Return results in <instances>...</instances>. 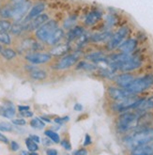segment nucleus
<instances>
[{
  "instance_id": "obj_1",
  "label": "nucleus",
  "mask_w": 153,
  "mask_h": 155,
  "mask_svg": "<svg viewBox=\"0 0 153 155\" xmlns=\"http://www.w3.org/2000/svg\"><path fill=\"white\" fill-rule=\"evenodd\" d=\"M153 142V128H144L132 134L127 135L124 138V144L130 149L137 148Z\"/></svg>"
},
{
  "instance_id": "obj_2",
  "label": "nucleus",
  "mask_w": 153,
  "mask_h": 155,
  "mask_svg": "<svg viewBox=\"0 0 153 155\" xmlns=\"http://www.w3.org/2000/svg\"><path fill=\"white\" fill-rule=\"evenodd\" d=\"M138 117L139 115L136 113L126 112L119 116L118 122H116V128L120 133H127L134 128H137L138 125Z\"/></svg>"
},
{
  "instance_id": "obj_3",
  "label": "nucleus",
  "mask_w": 153,
  "mask_h": 155,
  "mask_svg": "<svg viewBox=\"0 0 153 155\" xmlns=\"http://www.w3.org/2000/svg\"><path fill=\"white\" fill-rule=\"evenodd\" d=\"M152 86H153V75L147 74L142 77L134 78V80L132 82V84L126 89L132 94H137L148 89Z\"/></svg>"
},
{
  "instance_id": "obj_4",
  "label": "nucleus",
  "mask_w": 153,
  "mask_h": 155,
  "mask_svg": "<svg viewBox=\"0 0 153 155\" xmlns=\"http://www.w3.org/2000/svg\"><path fill=\"white\" fill-rule=\"evenodd\" d=\"M58 27V24L56 20H49L35 32L36 39L41 42H46L50 36Z\"/></svg>"
},
{
  "instance_id": "obj_5",
  "label": "nucleus",
  "mask_w": 153,
  "mask_h": 155,
  "mask_svg": "<svg viewBox=\"0 0 153 155\" xmlns=\"http://www.w3.org/2000/svg\"><path fill=\"white\" fill-rule=\"evenodd\" d=\"M31 8V3L28 1H25L20 5H12V11H11V19L14 22H22L24 17L28 15V12Z\"/></svg>"
},
{
  "instance_id": "obj_6",
  "label": "nucleus",
  "mask_w": 153,
  "mask_h": 155,
  "mask_svg": "<svg viewBox=\"0 0 153 155\" xmlns=\"http://www.w3.org/2000/svg\"><path fill=\"white\" fill-rule=\"evenodd\" d=\"M129 32L130 29L128 26H121L118 31L112 35V37L109 40V42H108V48L110 50L118 48L124 41L126 37L129 35Z\"/></svg>"
},
{
  "instance_id": "obj_7",
  "label": "nucleus",
  "mask_w": 153,
  "mask_h": 155,
  "mask_svg": "<svg viewBox=\"0 0 153 155\" xmlns=\"http://www.w3.org/2000/svg\"><path fill=\"white\" fill-rule=\"evenodd\" d=\"M81 57V54L79 52H75L73 54H67V56L63 57L57 64L55 65V69L57 70H66L70 68L71 66L75 65L78 62L79 58Z\"/></svg>"
},
{
  "instance_id": "obj_8",
  "label": "nucleus",
  "mask_w": 153,
  "mask_h": 155,
  "mask_svg": "<svg viewBox=\"0 0 153 155\" xmlns=\"http://www.w3.org/2000/svg\"><path fill=\"white\" fill-rule=\"evenodd\" d=\"M49 16L46 13H41L40 15H38L37 17H35L34 19H32L29 22H24L22 21L23 25H24V30H29V31H35L38 28L45 24L47 21H49Z\"/></svg>"
},
{
  "instance_id": "obj_9",
  "label": "nucleus",
  "mask_w": 153,
  "mask_h": 155,
  "mask_svg": "<svg viewBox=\"0 0 153 155\" xmlns=\"http://www.w3.org/2000/svg\"><path fill=\"white\" fill-rule=\"evenodd\" d=\"M108 95L111 99H113L114 101H123L125 99H128L132 96H133L134 94L131 93L130 91H128L126 88H119V87H111L108 88Z\"/></svg>"
},
{
  "instance_id": "obj_10",
  "label": "nucleus",
  "mask_w": 153,
  "mask_h": 155,
  "mask_svg": "<svg viewBox=\"0 0 153 155\" xmlns=\"http://www.w3.org/2000/svg\"><path fill=\"white\" fill-rule=\"evenodd\" d=\"M24 58L32 64H44L51 60L52 54L50 53H30L26 54Z\"/></svg>"
},
{
  "instance_id": "obj_11",
  "label": "nucleus",
  "mask_w": 153,
  "mask_h": 155,
  "mask_svg": "<svg viewBox=\"0 0 153 155\" xmlns=\"http://www.w3.org/2000/svg\"><path fill=\"white\" fill-rule=\"evenodd\" d=\"M142 65V60L138 57L132 56L128 60L122 62L119 65V70L121 71H131L140 68Z\"/></svg>"
},
{
  "instance_id": "obj_12",
  "label": "nucleus",
  "mask_w": 153,
  "mask_h": 155,
  "mask_svg": "<svg viewBox=\"0 0 153 155\" xmlns=\"http://www.w3.org/2000/svg\"><path fill=\"white\" fill-rule=\"evenodd\" d=\"M114 80H115V83L119 87L127 88L132 84V82L134 80V76L131 74H122L116 76Z\"/></svg>"
},
{
  "instance_id": "obj_13",
  "label": "nucleus",
  "mask_w": 153,
  "mask_h": 155,
  "mask_svg": "<svg viewBox=\"0 0 153 155\" xmlns=\"http://www.w3.org/2000/svg\"><path fill=\"white\" fill-rule=\"evenodd\" d=\"M44 10H45V5L43 3H38V4L34 5L33 7H31L30 11L28 12V15L24 17V19L23 21H24V22L31 21L35 17H37L38 15L41 14L44 12Z\"/></svg>"
},
{
  "instance_id": "obj_14",
  "label": "nucleus",
  "mask_w": 153,
  "mask_h": 155,
  "mask_svg": "<svg viewBox=\"0 0 153 155\" xmlns=\"http://www.w3.org/2000/svg\"><path fill=\"white\" fill-rule=\"evenodd\" d=\"M65 32H64V29L63 28H57L54 31V33L50 36V38L47 40L46 41V44L47 45H50V46H56L57 43H59L62 39L65 37Z\"/></svg>"
},
{
  "instance_id": "obj_15",
  "label": "nucleus",
  "mask_w": 153,
  "mask_h": 155,
  "mask_svg": "<svg viewBox=\"0 0 153 155\" xmlns=\"http://www.w3.org/2000/svg\"><path fill=\"white\" fill-rule=\"evenodd\" d=\"M137 46V41L134 39H129L124 41L118 47L120 53L124 54H131Z\"/></svg>"
},
{
  "instance_id": "obj_16",
  "label": "nucleus",
  "mask_w": 153,
  "mask_h": 155,
  "mask_svg": "<svg viewBox=\"0 0 153 155\" xmlns=\"http://www.w3.org/2000/svg\"><path fill=\"white\" fill-rule=\"evenodd\" d=\"M85 33V29L83 26L81 25H75L73 28L69 29V32L66 35V39L68 41V42L73 41L75 40H77L81 35H83Z\"/></svg>"
},
{
  "instance_id": "obj_17",
  "label": "nucleus",
  "mask_w": 153,
  "mask_h": 155,
  "mask_svg": "<svg viewBox=\"0 0 153 155\" xmlns=\"http://www.w3.org/2000/svg\"><path fill=\"white\" fill-rule=\"evenodd\" d=\"M102 17H103V12L101 11H98V10L92 11L86 16L85 25L87 26H91L100 21L102 19Z\"/></svg>"
},
{
  "instance_id": "obj_18",
  "label": "nucleus",
  "mask_w": 153,
  "mask_h": 155,
  "mask_svg": "<svg viewBox=\"0 0 153 155\" xmlns=\"http://www.w3.org/2000/svg\"><path fill=\"white\" fill-rule=\"evenodd\" d=\"M131 153L133 155H151L153 154V144L148 143L143 146H139L137 148L132 149Z\"/></svg>"
},
{
  "instance_id": "obj_19",
  "label": "nucleus",
  "mask_w": 153,
  "mask_h": 155,
  "mask_svg": "<svg viewBox=\"0 0 153 155\" xmlns=\"http://www.w3.org/2000/svg\"><path fill=\"white\" fill-rule=\"evenodd\" d=\"M70 47L68 43L59 44V45H56V46L50 51V54H52V57H56V58L63 57L70 51Z\"/></svg>"
},
{
  "instance_id": "obj_20",
  "label": "nucleus",
  "mask_w": 153,
  "mask_h": 155,
  "mask_svg": "<svg viewBox=\"0 0 153 155\" xmlns=\"http://www.w3.org/2000/svg\"><path fill=\"white\" fill-rule=\"evenodd\" d=\"M112 33L110 31H104V32H100V33H96L90 36V41L93 42H103L106 41L108 40H110L112 37Z\"/></svg>"
},
{
  "instance_id": "obj_21",
  "label": "nucleus",
  "mask_w": 153,
  "mask_h": 155,
  "mask_svg": "<svg viewBox=\"0 0 153 155\" xmlns=\"http://www.w3.org/2000/svg\"><path fill=\"white\" fill-rule=\"evenodd\" d=\"M0 110H1L0 111L1 115L5 117H8V118H11L15 115V108L11 103L5 104V105L3 107H1Z\"/></svg>"
},
{
  "instance_id": "obj_22",
  "label": "nucleus",
  "mask_w": 153,
  "mask_h": 155,
  "mask_svg": "<svg viewBox=\"0 0 153 155\" xmlns=\"http://www.w3.org/2000/svg\"><path fill=\"white\" fill-rule=\"evenodd\" d=\"M29 75H30V77L33 80H38V81L44 80V79L47 77L46 71H44L42 70H40V69H37V68H35L32 71H30Z\"/></svg>"
},
{
  "instance_id": "obj_23",
  "label": "nucleus",
  "mask_w": 153,
  "mask_h": 155,
  "mask_svg": "<svg viewBox=\"0 0 153 155\" xmlns=\"http://www.w3.org/2000/svg\"><path fill=\"white\" fill-rule=\"evenodd\" d=\"M11 11H12V5L11 3L2 6L0 8V17L2 19H11Z\"/></svg>"
},
{
  "instance_id": "obj_24",
  "label": "nucleus",
  "mask_w": 153,
  "mask_h": 155,
  "mask_svg": "<svg viewBox=\"0 0 153 155\" xmlns=\"http://www.w3.org/2000/svg\"><path fill=\"white\" fill-rule=\"evenodd\" d=\"M87 60H92L94 62H101V61H105L106 58H104V54L102 52H95L92 54H89L86 57Z\"/></svg>"
},
{
  "instance_id": "obj_25",
  "label": "nucleus",
  "mask_w": 153,
  "mask_h": 155,
  "mask_svg": "<svg viewBox=\"0 0 153 155\" xmlns=\"http://www.w3.org/2000/svg\"><path fill=\"white\" fill-rule=\"evenodd\" d=\"M11 32V34L13 35H20L23 31H24V25H23V23L22 22H14L11 25V28L10 30Z\"/></svg>"
},
{
  "instance_id": "obj_26",
  "label": "nucleus",
  "mask_w": 153,
  "mask_h": 155,
  "mask_svg": "<svg viewBox=\"0 0 153 155\" xmlns=\"http://www.w3.org/2000/svg\"><path fill=\"white\" fill-rule=\"evenodd\" d=\"M1 54H2V57L4 58H6L7 60H11V59L15 58L16 56H17L16 52L13 49H11V48H5V49H3L2 52H1Z\"/></svg>"
},
{
  "instance_id": "obj_27",
  "label": "nucleus",
  "mask_w": 153,
  "mask_h": 155,
  "mask_svg": "<svg viewBox=\"0 0 153 155\" xmlns=\"http://www.w3.org/2000/svg\"><path fill=\"white\" fill-rule=\"evenodd\" d=\"M44 134H45L48 138H50L54 143H60V137L57 132L53 131V130H46L44 132Z\"/></svg>"
},
{
  "instance_id": "obj_28",
  "label": "nucleus",
  "mask_w": 153,
  "mask_h": 155,
  "mask_svg": "<svg viewBox=\"0 0 153 155\" xmlns=\"http://www.w3.org/2000/svg\"><path fill=\"white\" fill-rule=\"evenodd\" d=\"M30 125H31L32 128L38 129V130L43 129L44 126H45V124H44L43 120H41V117H35V118H33V120H31Z\"/></svg>"
},
{
  "instance_id": "obj_29",
  "label": "nucleus",
  "mask_w": 153,
  "mask_h": 155,
  "mask_svg": "<svg viewBox=\"0 0 153 155\" xmlns=\"http://www.w3.org/2000/svg\"><path fill=\"white\" fill-rule=\"evenodd\" d=\"M11 22L8 21V19H1L0 20V32H8L11 28Z\"/></svg>"
},
{
  "instance_id": "obj_30",
  "label": "nucleus",
  "mask_w": 153,
  "mask_h": 155,
  "mask_svg": "<svg viewBox=\"0 0 153 155\" xmlns=\"http://www.w3.org/2000/svg\"><path fill=\"white\" fill-rule=\"evenodd\" d=\"M76 16H70L69 18L64 21V24H63V26H64L65 29H70L73 28V26H75V23H76Z\"/></svg>"
},
{
  "instance_id": "obj_31",
  "label": "nucleus",
  "mask_w": 153,
  "mask_h": 155,
  "mask_svg": "<svg viewBox=\"0 0 153 155\" xmlns=\"http://www.w3.org/2000/svg\"><path fill=\"white\" fill-rule=\"evenodd\" d=\"M25 145H26V148L28 150L31 152V151H37L39 150V146L38 143L33 141L30 137L29 138H26L25 139Z\"/></svg>"
},
{
  "instance_id": "obj_32",
  "label": "nucleus",
  "mask_w": 153,
  "mask_h": 155,
  "mask_svg": "<svg viewBox=\"0 0 153 155\" xmlns=\"http://www.w3.org/2000/svg\"><path fill=\"white\" fill-rule=\"evenodd\" d=\"M152 108H153V96L145 100L144 103L142 104V105L139 107V109H141V111H146V110H148V109H152Z\"/></svg>"
},
{
  "instance_id": "obj_33",
  "label": "nucleus",
  "mask_w": 153,
  "mask_h": 155,
  "mask_svg": "<svg viewBox=\"0 0 153 155\" xmlns=\"http://www.w3.org/2000/svg\"><path fill=\"white\" fill-rule=\"evenodd\" d=\"M0 42L6 45H10L11 43V35L8 32H0Z\"/></svg>"
},
{
  "instance_id": "obj_34",
  "label": "nucleus",
  "mask_w": 153,
  "mask_h": 155,
  "mask_svg": "<svg viewBox=\"0 0 153 155\" xmlns=\"http://www.w3.org/2000/svg\"><path fill=\"white\" fill-rule=\"evenodd\" d=\"M89 39H90V38H88L87 35L85 34V33L83 35H81L80 37L77 39V43H76L77 47H82L83 45H85L86 43H87V41H89Z\"/></svg>"
},
{
  "instance_id": "obj_35",
  "label": "nucleus",
  "mask_w": 153,
  "mask_h": 155,
  "mask_svg": "<svg viewBox=\"0 0 153 155\" xmlns=\"http://www.w3.org/2000/svg\"><path fill=\"white\" fill-rule=\"evenodd\" d=\"M0 131L1 132H11L12 126L11 123L2 121V122H0Z\"/></svg>"
},
{
  "instance_id": "obj_36",
  "label": "nucleus",
  "mask_w": 153,
  "mask_h": 155,
  "mask_svg": "<svg viewBox=\"0 0 153 155\" xmlns=\"http://www.w3.org/2000/svg\"><path fill=\"white\" fill-rule=\"evenodd\" d=\"M96 66L92 65V64H89V63H86L85 61H82V62H80L79 64H78V69H84V70H88V71H90V70H93L95 69Z\"/></svg>"
},
{
  "instance_id": "obj_37",
  "label": "nucleus",
  "mask_w": 153,
  "mask_h": 155,
  "mask_svg": "<svg viewBox=\"0 0 153 155\" xmlns=\"http://www.w3.org/2000/svg\"><path fill=\"white\" fill-rule=\"evenodd\" d=\"M116 17L114 15H109L107 19H106V25L109 27L113 26L116 24Z\"/></svg>"
},
{
  "instance_id": "obj_38",
  "label": "nucleus",
  "mask_w": 153,
  "mask_h": 155,
  "mask_svg": "<svg viewBox=\"0 0 153 155\" xmlns=\"http://www.w3.org/2000/svg\"><path fill=\"white\" fill-rule=\"evenodd\" d=\"M11 122L16 126H23V125L26 124V121L24 120V118H14V120H11Z\"/></svg>"
},
{
  "instance_id": "obj_39",
  "label": "nucleus",
  "mask_w": 153,
  "mask_h": 155,
  "mask_svg": "<svg viewBox=\"0 0 153 155\" xmlns=\"http://www.w3.org/2000/svg\"><path fill=\"white\" fill-rule=\"evenodd\" d=\"M60 144H61V146H62V147L64 148L65 150H71V145H70V143L69 142V140L64 139V140L60 141Z\"/></svg>"
},
{
  "instance_id": "obj_40",
  "label": "nucleus",
  "mask_w": 153,
  "mask_h": 155,
  "mask_svg": "<svg viewBox=\"0 0 153 155\" xmlns=\"http://www.w3.org/2000/svg\"><path fill=\"white\" fill-rule=\"evenodd\" d=\"M92 143V139L90 137V135L89 134H86L85 135V142H84V146H89Z\"/></svg>"
},
{
  "instance_id": "obj_41",
  "label": "nucleus",
  "mask_w": 153,
  "mask_h": 155,
  "mask_svg": "<svg viewBox=\"0 0 153 155\" xmlns=\"http://www.w3.org/2000/svg\"><path fill=\"white\" fill-rule=\"evenodd\" d=\"M11 150L13 151H16V150H18L20 149V145L18 144L16 141H11Z\"/></svg>"
},
{
  "instance_id": "obj_42",
  "label": "nucleus",
  "mask_w": 153,
  "mask_h": 155,
  "mask_svg": "<svg viewBox=\"0 0 153 155\" xmlns=\"http://www.w3.org/2000/svg\"><path fill=\"white\" fill-rule=\"evenodd\" d=\"M20 114H21V116L25 117H33V113L31 111H29V110L22 111V112H20Z\"/></svg>"
},
{
  "instance_id": "obj_43",
  "label": "nucleus",
  "mask_w": 153,
  "mask_h": 155,
  "mask_svg": "<svg viewBox=\"0 0 153 155\" xmlns=\"http://www.w3.org/2000/svg\"><path fill=\"white\" fill-rule=\"evenodd\" d=\"M8 2H10L11 5L15 6V5H20V4H23L24 2H25V0H8Z\"/></svg>"
},
{
  "instance_id": "obj_44",
  "label": "nucleus",
  "mask_w": 153,
  "mask_h": 155,
  "mask_svg": "<svg viewBox=\"0 0 153 155\" xmlns=\"http://www.w3.org/2000/svg\"><path fill=\"white\" fill-rule=\"evenodd\" d=\"M73 154H75V155H86V154H87V151L85 149H81V150L74 151Z\"/></svg>"
},
{
  "instance_id": "obj_45",
  "label": "nucleus",
  "mask_w": 153,
  "mask_h": 155,
  "mask_svg": "<svg viewBox=\"0 0 153 155\" xmlns=\"http://www.w3.org/2000/svg\"><path fill=\"white\" fill-rule=\"evenodd\" d=\"M73 109H74V111L80 112V111L83 110V105L80 104H75L74 106H73Z\"/></svg>"
},
{
  "instance_id": "obj_46",
  "label": "nucleus",
  "mask_w": 153,
  "mask_h": 155,
  "mask_svg": "<svg viewBox=\"0 0 153 155\" xmlns=\"http://www.w3.org/2000/svg\"><path fill=\"white\" fill-rule=\"evenodd\" d=\"M0 142H2V143H5V144H8V139L6 137V136L0 133Z\"/></svg>"
},
{
  "instance_id": "obj_47",
  "label": "nucleus",
  "mask_w": 153,
  "mask_h": 155,
  "mask_svg": "<svg viewBox=\"0 0 153 155\" xmlns=\"http://www.w3.org/2000/svg\"><path fill=\"white\" fill-rule=\"evenodd\" d=\"M57 153H58L57 150L55 149H49L46 150V154H48V155H57Z\"/></svg>"
},
{
  "instance_id": "obj_48",
  "label": "nucleus",
  "mask_w": 153,
  "mask_h": 155,
  "mask_svg": "<svg viewBox=\"0 0 153 155\" xmlns=\"http://www.w3.org/2000/svg\"><path fill=\"white\" fill-rule=\"evenodd\" d=\"M29 137L33 140V141H35V142H37V143H40L41 142V138L39 137L38 135H34V134H30L29 135Z\"/></svg>"
},
{
  "instance_id": "obj_49",
  "label": "nucleus",
  "mask_w": 153,
  "mask_h": 155,
  "mask_svg": "<svg viewBox=\"0 0 153 155\" xmlns=\"http://www.w3.org/2000/svg\"><path fill=\"white\" fill-rule=\"evenodd\" d=\"M18 110H19L20 112L25 111V110H29V106L28 105H19V106H18Z\"/></svg>"
},
{
  "instance_id": "obj_50",
  "label": "nucleus",
  "mask_w": 153,
  "mask_h": 155,
  "mask_svg": "<svg viewBox=\"0 0 153 155\" xmlns=\"http://www.w3.org/2000/svg\"><path fill=\"white\" fill-rule=\"evenodd\" d=\"M55 122L58 123V124H62V123H64V120H63V117H57L55 118Z\"/></svg>"
},
{
  "instance_id": "obj_51",
  "label": "nucleus",
  "mask_w": 153,
  "mask_h": 155,
  "mask_svg": "<svg viewBox=\"0 0 153 155\" xmlns=\"http://www.w3.org/2000/svg\"><path fill=\"white\" fill-rule=\"evenodd\" d=\"M43 144L45 146H50L51 145V142H50V138L49 139H43Z\"/></svg>"
},
{
  "instance_id": "obj_52",
  "label": "nucleus",
  "mask_w": 153,
  "mask_h": 155,
  "mask_svg": "<svg viewBox=\"0 0 153 155\" xmlns=\"http://www.w3.org/2000/svg\"><path fill=\"white\" fill-rule=\"evenodd\" d=\"M41 118L42 120H44V121H47V122H50V121H51V120H49V118H47V117H41Z\"/></svg>"
},
{
  "instance_id": "obj_53",
  "label": "nucleus",
  "mask_w": 153,
  "mask_h": 155,
  "mask_svg": "<svg viewBox=\"0 0 153 155\" xmlns=\"http://www.w3.org/2000/svg\"><path fill=\"white\" fill-rule=\"evenodd\" d=\"M22 154H25V155H28V154H30V152H28V151H22Z\"/></svg>"
},
{
  "instance_id": "obj_54",
  "label": "nucleus",
  "mask_w": 153,
  "mask_h": 155,
  "mask_svg": "<svg viewBox=\"0 0 153 155\" xmlns=\"http://www.w3.org/2000/svg\"><path fill=\"white\" fill-rule=\"evenodd\" d=\"M2 50H3V47L1 46V45H0V54H1V52H2Z\"/></svg>"
}]
</instances>
